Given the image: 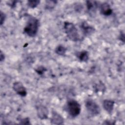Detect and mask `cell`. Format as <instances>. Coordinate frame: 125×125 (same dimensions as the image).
<instances>
[{
    "instance_id": "6da1fadb",
    "label": "cell",
    "mask_w": 125,
    "mask_h": 125,
    "mask_svg": "<svg viewBox=\"0 0 125 125\" xmlns=\"http://www.w3.org/2000/svg\"><path fill=\"white\" fill-rule=\"evenodd\" d=\"M40 26L39 20L35 17L30 16L27 20L23 29V33L29 37H35L38 32Z\"/></svg>"
},
{
    "instance_id": "7a4b0ae2",
    "label": "cell",
    "mask_w": 125,
    "mask_h": 125,
    "mask_svg": "<svg viewBox=\"0 0 125 125\" xmlns=\"http://www.w3.org/2000/svg\"><path fill=\"white\" fill-rule=\"evenodd\" d=\"M63 29L67 37L70 41L74 42L80 41L78 30L74 23L69 21H64Z\"/></svg>"
},
{
    "instance_id": "3957f363",
    "label": "cell",
    "mask_w": 125,
    "mask_h": 125,
    "mask_svg": "<svg viewBox=\"0 0 125 125\" xmlns=\"http://www.w3.org/2000/svg\"><path fill=\"white\" fill-rule=\"evenodd\" d=\"M65 110L70 117L76 118L81 113V106L77 101L74 99H69L66 102Z\"/></svg>"
},
{
    "instance_id": "277c9868",
    "label": "cell",
    "mask_w": 125,
    "mask_h": 125,
    "mask_svg": "<svg viewBox=\"0 0 125 125\" xmlns=\"http://www.w3.org/2000/svg\"><path fill=\"white\" fill-rule=\"evenodd\" d=\"M85 106L88 113L92 117L98 115L101 112V108L99 104L91 98L85 100Z\"/></svg>"
},
{
    "instance_id": "5b68a950",
    "label": "cell",
    "mask_w": 125,
    "mask_h": 125,
    "mask_svg": "<svg viewBox=\"0 0 125 125\" xmlns=\"http://www.w3.org/2000/svg\"><path fill=\"white\" fill-rule=\"evenodd\" d=\"M80 28L85 36H89L93 34L96 31L95 28L92 25H89L86 21H83L80 25Z\"/></svg>"
},
{
    "instance_id": "8992f818",
    "label": "cell",
    "mask_w": 125,
    "mask_h": 125,
    "mask_svg": "<svg viewBox=\"0 0 125 125\" xmlns=\"http://www.w3.org/2000/svg\"><path fill=\"white\" fill-rule=\"evenodd\" d=\"M14 91L19 96L24 97L27 95V92L26 88L21 82H15L12 86Z\"/></svg>"
},
{
    "instance_id": "52a82bcc",
    "label": "cell",
    "mask_w": 125,
    "mask_h": 125,
    "mask_svg": "<svg viewBox=\"0 0 125 125\" xmlns=\"http://www.w3.org/2000/svg\"><path fill=\"white\" fill-rule=\"evenodd\" d=\"M99 9L100 14L104 16H109L113 13L111 6L107 2L102 3L99 6Z\"/></svg>"
},
{
    "instance_id": "ba28073f",
    "label": "cell",
    "mask_w": 125,
    "mask_h": 125,
    "mask_svg": "<svg viewBox=\"0 0 125 125\" xmlns=\"http://www.w3.org/2000/svg\"><path fill=\"white\" fill-rule=\"evenodd\" d=\"M37 114L41 120H45L48 118L49 110L46 106L40 105L37 107Z\"/></svg>"
},
{
    "instance_id": "9c48e42d",
    "label": "cell",
    "mask_w": 125,
    "mask_h": 125,
    "mask_svg": "<svg viewBox=\"0 0 125 125\" xmlns=\"http://www.w3.org/2000/svg\"><path fill=\"white\" fill-rule=\"evenodd\" d=\"M50 122L52 125H62L64 123V119L62 116L57 112L53 110L50 118Z\"/></svg>"
},
{
    "instance_id": "30bf717a",
    "label": "cell",
    "mask_w": 125,
    "mask_h": 125,
    "mask_svg": "<svg viewBox=\"0 0 125 125\" xmlns=\"http://www.w3.org/2000/svg\"><path fill=\"white\" fill-rule=\"evenodd\" d=\"M86 6L87 10L89 15L94 16L98 7V2L96 1L87 0L86 1Z\"/></svg>"
},
{
    "instance_id": "8fae6325",
    "label": "cell",
    "mask_w": 125,
    "mask_h": 125,
    "mask_svg": "<svg viewBox=\"0 0 125 125\" xmlns=\"http://www.w3.org/2000/svg\"><path fill=\"white\" fill-rule=\"evenodd\" d=\"M104 109L108 113L111 114L114 109L115 102L112 100L105 99L102 103Z\"/></svg>"
},
{
    "instance_id": "7c38bea8",
    "label": "cell",
    "mask_w": 125,
    "mask_h": 125,
    "mask_svg": "<svg viewBox=\"0 0 125 125\" xmlns=\"http://www.w3.org/2000/svg\"><path fill=\"white\" fill-rule=\"evenodd\" d=\"M77 58L81 62H86L89 60V53L86 50H82L75 53Z\"/></svg>"
},
{
    "instance_id": "4fadbf2b",
    "label": "cell",
    "mask_w": 125,
    "mask_h": 125,
    "mask_svg": "<svg viewBox=\"0 0 125 125\" xmlns=\"http://www.w3.org/2000/svg\"><path fill=\"white\" fill-rule=\"evenodd\" d=\"M66 50L67 49L64 45L62 44H59L56 47L55 49V52L58 55L63 56H65Z\"/></svg>"
},
{
    "instance_id": "5bb4252c",
    "label": "cell",
    "mask_w": 125,
    "mask_h": 125,
    "mask_svg": "<svg viewBox=\"0 0 125 125\" xmlns=\"http://www.w3.org/2000/svg\"><path fill=\"white\" fill-rule=\"evenodd\" d=\"M105 86L104 84L102 82H100L97 84H96L94 86V89L96 93L102 92L104 93L105 90Z\"/></svg>"
},
{
    "instance_id": "9a60e30c",
    "label": "cell",
    "mask_w": 125,
    "mask_h": 125,
    "mask_svg": "<svg viewBox=\"0 0 125 125\" xmlns=\"http://www.w3.org/2000/svg\"><path fill=\"white\" fill-rule=\"evenodd\" d=\"M57 3L56 0H46L45 1V8L47 10H51L53 9Z\"/></svg>"
},
{
    "instance_id": "2e32d148",
    "label": "cell",
    "mask_w": 125,
    "mask_h": 125,
    "mask_svg": "<svg viewBox=\"0 0 125 125\" xmlns=\"http://www.w3.org/2000/svg\"><path fill=\"white\" fill-rule=\"evenodd\" d=\"M40 0H28L27 4L29 7L30 8L34 9L38 6L40 4Z\"/></svg>"
},
{
    "instance_id": "e0dca14e",
    "label": "cell",
    "mask_w": 125,
    "mask_h": 125,
    "mask_svg": "<svg viewBox=\"0 0 125 125\" xmlns=\"http://www.w3.org/2000/svg\"><path fill=\"white\" fill-rule=\"evenodd\" d=\"M35 71L39 75H43L45 72L47 71V69L42 65H40L38 66L37 68L34 69Z\"/></svg>"
},
{
    "instance_id": "ac0fdd59",
    "label": "cell",
    "mask_w": 125,
    "mask_h": 125,
    "mask_svg": "<svg viewBox=\"0 0 125 125\" xmlns=\"http://www.w3.org/2000/svg\"><path fill=\"white\" fill-rule=\"evenodd\" d=\"M18 121L19 122V124L20 125H31L30 119L28 117L20 118L18 119Z\"/></svg>"
},
{
    "instance_id": "d6986e66",
    "label": "cell",
    "mask_w": 125,
    "mask_h": 125,
    "mask_svg": "<svg viewBox=\"0 0 125 125\" xmlns=\"http://www.w3.org/2000/svg\"><path fill=\"white\" fill-rule=\"evenodd\" d=\"M6 15L2 11H0V26H2L5 20H6Z\"/></svg>"
},
{
    "instance_id": "ffe728a7",
    "label": "cell",
    "mask_w": 125,
    "mask_h": 125,
    "mask_svg": "<svg viewBox=\"0 0 125 125\" xmlns=\"http://www.w3.org/2000/svg\"><path fill=\"white\" fill-rule=\"evenodd\" d=\"M118 40L120 41L123 43H125V33L123 31H121L120 34L118 36Z\"/></svg>"
},
{
    "instance_id": "44dd1931",
    "label": "cell",
    "mask_w": 125,
    "mask_h": 125,
    "mask_svg": "<svg viewBox=\"0 0 125 125\" xmlns=\"http://www.w3.org/2000/svg\"><path fill=\"white\" fill-rule=\"evenodd\" d=\"M74 8L77 12H80L82 10V9H83V6L82 5L80 4L79 3H78L77 4L75 5Z\"/></svg>"
},
{
    "instance_id": "7402d4cb",
    "label": "cell",
    "mask_w": 125,
    "mask_h": 125,
    "mask_svg": "<svg viewBox=\"0 0 125 125\" xmlns=\"http://www.w3.org/2000/svg\"><path fill=\"white\" fill-rule=\"evenodd\" d=\"M102 124L103 125H114L115 124V123L114 122V121H112L109 120H106L104 121Z\"/></svg>"
},
{
    "instance_id": "603a6c76",
    "label": "cell",
    "mask_w": 125,
    "mask_h": 125,
    "mask_svg": "<svg viewBox=\"0 0 125 125\" xmlns=\"http://www.w3.org/2000/svg\"><path fill=\"white\" fill-rule=\"evenodd\" d=\"M5 58V55L4 54V53L2 51V50H0V62H3Z\"/></svg>"
}]
</instances>
